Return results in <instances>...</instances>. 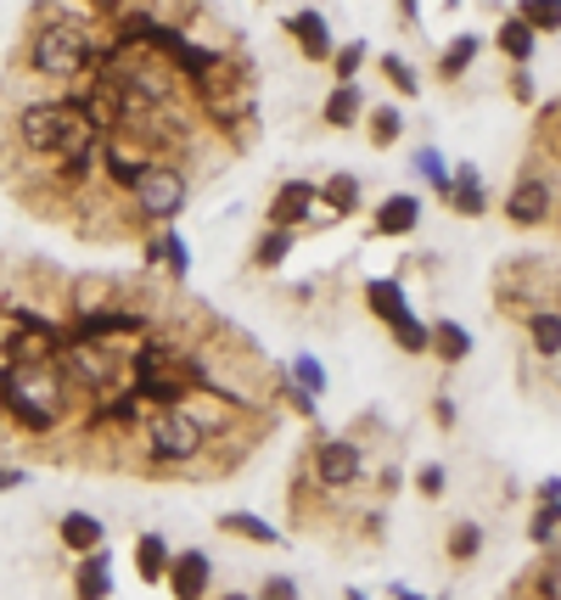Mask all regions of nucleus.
Wrapping results in <instances>:
<instances>
[{
	"label": "nucleus",
	"mask_w": 561,
	"mask_h": 600,
	"mask_svg": "<svg viewBox=\"0 0 561 600\" xmlns=\"http://www.w3.org/2000/svg\"><path fill=\"white\" fill-rule=\"evenodd\" d=\"M35 68L51 74V79H74L85 68V40L79 28H46V35L35 40Z\"/></svg>",
	"instance_id": "2"
},
{
	"label": "nucleus",
	"mask_w": 561,
	"mask_h": 600,
	"mask_svg": "<svg viewBox=\"0 0 561 600\" xmlns=\"http://www.w3.org/2000/svg\"><path fill=\"white\" fill-rule=\"evenodd\" d=\"M371 309H377L382 320L405 315V286H399V281H371Z\"/></svg>",
	"instance_id": "21"
},
{
	"label": "nucleus",
	"mask_w": 561,
	"mask_h": 600,
	"mask_svg": "<svg viewBox=\"0 0 561 600\" xmlns=\"http://www.w3.org/2000/svg\"><path fill=\"white\" fill-rule=\"evenodd\" d=\"M219 527H225V533H237V539H253V545H281V533L264 522V516H253V511H225Z\"/></svg>",
	"instance_id": "13"
},
{
	"label": "nucleus",
	"mask_w": 561,
	"mask_h": 600,
	"mask_svg": "<svg viewBox=\"0 0 561 600\" xmlns=\"http://www.w3.org/2000/svg\"><path fill=\"white\" fill-rule=\"evenodd\" d=\"M12 488H23V472L17 465H0V494H12Z\"/></svg>",
	"instance_id": "35"
},
{
	"label": "nucleus",
	"mask_w": 561,
	"mask_h": 600,
	"mask_svg": "<svg viewBox=\"0 0 561 600\" xmlns=\"http://www.w3.org/2000/svg\"><path fill=\"white\" fill-rule=\"evenodd\" d=\"M382 74H387L393 85H399L405 95H416V90H421V79H416V68H410L405 56H382Z\"/></svg>",
	"instance_id": "26"
},
{
	"label": "nucleus",
	"mask_w": 561,
	"mask_h": 600,
	"mask_svg": "<svg viewBox=\"0 0 561 600\" xmlns=\"http://www.w3.org/2000/svg\"><path fill=\"white\" fill-rule=\"evenodd\" d=\"M129 186H136V208H141L146 219H157V225L175 219V214L186 208V180H180L175 169H141Z\"/></svg>",
	"instance_id": "1"
},
{
	"label": "nucleus",
	"mask_w": 561,
	"mask_h": 600,
	"mask_svg": "<svg viewBox=\"0 0 561 600\" xmlns=\"http://www.w3.org/2000/svg\"><path fill=\"white\" fill-rule=\"evenodd\" d=\"M163 573H169V584H175V595H203L208 589V556L203 550H180L169 566H163Z\"/></svg>",
	"instance_id": "8"
},
{
	"label": "nucleus",
	"mask_w": 561,
	"mask_h": 600,
	"mask_svg": "<svg viewBox=\"0 0 561 600\" xmlns=\"http://www.w3.org/2000/svg\"><path fill=\"white\" fill-rule=\"evenodd\" d=\"M477 545H483L477 522H460V527H455V539H449V550H455L460 561H472V556H477Z\"/></svg>",
	"instance_id": "28"
},
{
	"label": "nucleus",
	"mask_w": 561,
	"mask_h": 600,
	"mask_svg": "<svg viewBox=\"0 0 561 600\" xmlns=\"http://www.w3.org/2000/svg\"><path fill=\"white\" fill-rule=\"evenodd\" d=\"M315 472H320V483H326V488H348V483H359V444H348V438L320 444Z\"/></svg>",
	"instance_id": "5"
},
{
	"label": "nucleus",
	"mask_w": 561,
	"mask_h": 600,
	"mask_svg": "<svg viewBox=\"0 0 561 600\" xmlns=\"http://www.w3.org/2000/svg\"><path fill=\"white\" fill-rule=\"evenodd\" d=\"M426 348H438L449 365H460V359L472 354V331H467V325H455V320H444V325L426 331Z\"/></svg>",
	"instance_id": "12"
},
{
	"label": "nucleus",
	"mask_w": 561,
	"mask_h": 600,
	"mask_svg": "<svg viewBox=\"0 0 561 600\" xmlns=\"http://www.w3.org/2000/svg\"><path fill=\"white\" fill-rule=\"evenodd\" d=\"M309 208H315V186L286 180V186L276 191V203H270V219H276V225H298Z\"/></svg>",
	"instance_id": "10"
},
{
	"label": "nucleus",
	"mask_w": 561,
	"mask_h": 600,
	"mask_svg": "<svg viewBox=\"0 0 561 600\" xmlns=\"http://www.w3.org/2000/svg\"><path fill=\"white\" fill-rule=\"evenodd\" d=\"M433 416H438L444 426H455V405H449V398H438V405H433Z\"/></svg>",
	"instance_id": "37"
},
{
	"label": "nucleus",
	"mask_w": 561,
	"mask_h": 600,
	"mask_svg": "<svg viewBox=\"0 0 561 600\" xmlns=\"http://www.w3.org/2000/svg\"><path fill=\"white\" fill-rule=\"evenodd\" d=\"M286 35L298 40V51L315 56V62H332V51H337V46H332V28H326L320 12H298V17L286 23Z\"/></svg>",
	"instance_id": "6"
},
{
	"label": "nucleus",
	"mask_w": 561,
	"mask_h": 600,
	"mask_svg": "<svg viewBox=\"0 0 561 600\" xmlns=\"http://www.w3.org/2000/svg\"><path fill=\"white\" fill-rule=\"evenodd\" d=\"M534 348H539L545 359H556V354H561V315H556V309L534 315Z\"/></svg>",
	"instance_id": "19"
},
{
	"label": "nucleus",
	"mask_w": 561,
	"mask_h": 600,
	"mask_svg": "<svg viewBox=\"0 0 561 600\" xmlns=\"http://www.w3.org/2000/svg\"><path fill=\"white\" fill-rule=\"evenodd\" d=\"M264 595H276V600H292V595H298V584H292V578H264Z\"/></svg>",
	"instance_id": "34"
},
{
	"label": "nucleus",
	"mask_w": 561,
	"mask_h": 600,
	"mask_svg": "<svg viewBox=\"0 0 561 600\" xmlns=\"http://www.w3.org/2000/svg\"><path fill=\"white\" fill-rule=\"evenodd\" d=\"M292 382L320 398V393H326V365H320L315 354H298V359H292Z\"/></svg>",
	"instance_id": "23"
},
{
	"label": "nucleus",
	"mask_w": 561,
	"mask_h": 600,
	"mask_svg": "<svg viewBox=\"0 0 561 600\" xmlns=\"http://www.w3.org/2000/svg\"><path fill=\"white\" fill-rule=\"evenodd\" d=\"M371 141H377V146L399 141V113H393V107H377V113H371Z\"/></svg>",
	"instance_id": "27"
},
{
	"label": "nucleus",
	"mask_w": 561,
	"mask_h": 600,
	"mask_svg": "<svg viewBox=\"0 0 561 600\" xmlns=\"http://www.w3.org/2000/svg\"><path fill=\"white\" fill-rule=\"evenodd\" d=\"M152 253H163V264H169L175 276H186V270H191V247H186V237H163Z\"/></svg>",
	"instance_id": "25"
},
{
	"label": "nucleus",
	"mask_w": 561,
	"mask_h": 600,
	"mask_svg": "<svg viewBox=\"0 0 561 600\" xmlns=\"http://www.w3.org/2000/svg\"><path fill=\"white\" fill-rule=\"evenodd\" d=\"M556 527H561V516H556V506H539V516H534V545H556Z\"/></svg>",
	"instance_id": "30"
},
{
	"label": "nucleus",
	"mask_w": 561,
	"mask_h": 600,
	"mask_svg": "<svg viewBox=\"0 0 561 600\" xmlns=\"http://www.w3.org/2000/svg\"><path fill=\"white\" fill-rule=\"evenodd\" d=\"M416 225H421V196H387V203L377 208V230H382V237H410Z\"/></svg>",
	"instance_id": "9"
},
{
	"label": "nucleus",
	"mask_w": 561,
	"mask_h": 600,
	"mask_svg": "<svg viewBox=\"0 0 561 600\" xmlns=\"http://www.w3.org/2000/svg\"><path fill=\"white\" fill-rule=\"evenodd\" d=\"M332 62H337V79H354L359 62H366V46H343V51H332Z\"/></svg>",
	"instance_id": "31"
},
{
	"label": "nucleus",
	"mask_w": 561,
	"mask_h": 600,
	"mask_svg": "<svg viewBox=\"0 0 561 600\" xmlns=\"http://www.w3.org/2000/svg\"><path fill=\"white\" fill-rule=\"evenodd\" d=\"M286 253H292V225L270 230V237H264V242H258V253H253V258H258V270H276V264H281Z\"/></svg>",
	"instance_id": "20"
},
{
	"label": "nucleus",
	"mask_w": 561,
	"mask_h": 600,
	"mask_svg": "<svg viewBox=\"0 0 561 600\" xmlns=\"http://www.w3.org/2000/svg\"><path fill=\"white\" fill-rule=\"evenodd\" d=\"M136 556H141V578H163V566H169V545H163L157 533H146V539L136 545Z\"/></svg>",
	"instance_id": "24"
},
{
	"label": "nucleus",
	"mask_w": 561,
	"mask_h": 600,
	"mask_svg": "<svg viewBox=\"0 0 561 600\" xmlns=\"http://www.w3.org/2000/svg\"><path fill=\"white\" fill-rule=\"evenodd\" d=\"M203 449V421L186 416V410H169L157 426H152V455L157 460H191Z\"/></svg>",
	"instance_id": "3"
},
{
	"label": "nucleus",
	"mask_w": 561,
	"mask_h": 600,
	"mask_svg": "<svg viewBox=\"0 0 561 600\" xmlns=\"http://www.w3.org/2000/svg\"><path fill=\"white\" fill-rule=\"evenodd\" d=\"M387 325H393V337H399V348H405V354H426V325H421L410 309H405V315H393Z\"/></svg>",
	"instance_id": "17"
},
{
	"label": "nucleus",
	"mask_w": 561,
	"mask_h": 600,
	"mask_svg": "<svg viewBox=\"0 0 561 600\" xmlns=\"http://www.w3.org/2000/svg\"><path fill=\"white\" fill-rule=\"evenodd\" d=\"M416 169H421V175H426V180H433V186H438V191H444V186H449V169H444V157H438V152H433V146H421V152H416Z\"/></svg>",
	"instance_id": "29"
},
{
	"label": "nucleus",
	"mask_w": 561,
	"mask_h": 600,
	"mask_svg": "<svg viewBox=\"0 0 561 600\" xmlns=\"http://www.w3.org/2000/svg\"><path fill=\"white\" fill-rule=\"evenodd\" d=\"M477 56V40H460L455 51H444V74H460V68H467V62Z\"/></svg>",
	"instance_id": "32"
},
{
	"label": "nucleus",
	"mask_w": 561,
	"mask_h": 600,
	"mask_svg": "<svg viewBox=\"0 0 561 600\" xmlns=\"http://www.w3.org/2000/svg\"><path fill=\"white\" fill-rule=\"evenodd\" d=\"M506 214H511V225H539V219H550V186H545V180H522V186L506 196Z\"/></svg>",
	"instance_id": "7"
},
{
	"label": "nucleus",
	"mask_w": 561,
	"mask_h": 600,
	"mask_svg": "<svg viewBox=\"0 0 561 600\" xmlns=\"http://www.w3.org/2000/svg\"><path fill=\"white\" fill-rule=\"evenodd\" d=\"M522 23L534 28V35H556L561 7H556V0H522Z\"/></svg>",
	"instance_id": "18"
},
{
	"label": "nucleus",
	"mask_w": 561,
	"mask_h": 600,
	"mask_svg": "<svg viewBox=\"0 0 561 600\" xmlns=\"http://www.w3.org/2000/svg\"><path fill=\"white\" fill-rule=\"evenodd\" d=\"M315 196H326L337 214H348V208L359 203V180H354V175H332V180H326V191H315Z\"/></svg>",
	"instance_id": "22"
},
{
	"label": "nucleus",
	"mask_w": 561,
	"mask_h": 600,
	"mask_svg": "<svg viewBox=\"0 0 561 600\" xmlns=\"http://www.w3.org/2000/svg\"><path fill=\"white\" fill-rule=\"evenodd\" d=\"M74 589H79V595H95V600H102V595H113V573H107V556H102V545H95V550H85V566H79Z\"/></svg>",
	"instance_id": "14"
},
{
	"label": "nucleus",
	"mask_w": 561,
	"mask_h": 600,
	"mask_svg": "<svg viewBox=\"0 0 561 600\" xmlns=\"http://www.w3.org/2000/svg\"><path fill=\"white\" fill-rule=\"evenodd\" d=\"M102 516H90V511H68V516H62V545H68V550H95V545H102Z\"/></svg>",
	"instance_id": "11"
},
{
	"label": "nucleus",
	"mask_w": 561,
	"mask_h": 600,
	"mask_svg": "<svg viewBox=\"0 0 561 600\" xmlns=\"http://www.w3.org/2000/svg\"><path fill=\"white\" fill-rule=\"evenodd\" d=\"M359 118V90H354V79H343L332 95H326V124L332 129H348Z\"/></svg>",
	"instance_id": "15"
},
{
	"label": "nucleus",
	"mask_w": 561,
	"mask_h": 600,
	"mask_svg": "<svg viewBox=\"0 0 561 600\" xmlns=\"http://www.w3.org/2000/svg\"><path fill=\"white\" fill-rule=\"evenodd\" d=\"M500 46H506L517 62H527V56H534V46H539V35H534V28H527L522 17H511V23L500 28Z\"/></svg>",
	"instance_id": "16"
},
{
	"label": "nucleus",
	"mask_w": 561,
	"mask_h": 600,
	"mask_svg": "<svg viewBox=\"0 0 561 600\" xmlns=\"http://www.w3.org/2000/svg\"><path fill=\"white\" fill-rule=\"evenodd\" d=\"M421 494H444V465H421Z\"/></svg>",
	"instance_id": "33"
},
{
	"label": "nucleus",
	"mask_w": 561,
	"mask_h": 600,
	"mask_svg": "<svg viewBox=\"0 0 561 600\" xmlns=\"http://www.w3.org/2000/svg\"><path fill=\"white\" fill-rule=\"evenodd\" d=\"M23 141L35 146V152H62V146L74 141V113L56 107V102L28 107V113H23Z\"/></svg>",
	"instance_id": "4"
},
{
	"label": "nucleus",
	"mask_w": 561,
	"mask_h": 600,
	"mask_svg": "<svg viewBox=\"0 0 561 600\" xmlns=\"http://www.w3.org/2000/svg\"><path fill=\"white\" fill-rule=\"evenodd\" d=\"M556 499H561V483L545 477V483H539V506H556Z\"/></svg>",
	"instance_id": "36"
}]
</instances>
